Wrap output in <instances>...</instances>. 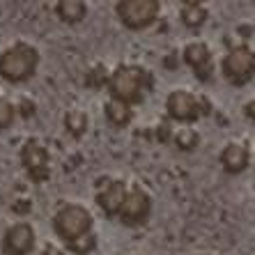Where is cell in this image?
<instances>
[{
    "label": "cell",
    "instance_id": "cell-1",
    "mask_svg": "<svg viewBox=\"0 0 255 255\" xmlns=\"http://www.w3.org/2000/svg\"><path fill=\"white\" fill-rule=\"evenodd\" d=\"M152 74L140 65H118L108 78V92L115 101H122L127 106L140 104L147 92H152Z\"/></svg>",
    "mask_w": 255,
    "mask_h": 255
},
{
    "label": "cell",
    "instance_id": "cell-2",
    "mask_svg": "<svg viewBox=\"0 0 255 255\" xmlns=\"http://www.w3.org/2000/svg\"><path fill=\"white\" fill-rule=\"evenodd\" d=\"M39 67V51L28 42H16L0 53V76L7 83H25Z\"/></svg>",
    "mask_w": 255,
    "mask_h": 255
},
{
    "label": "cell",
    "instance_id": "cell-3",
    "mask_svg": "<svg viewBox=\"0 0 255 255\" xmlns=\"http://www.w3.org/2000/svg\"><path fill=\"white\" fill-rule=\"evenodd\" d=\"M166 111L170 115V120H177V122H184L191 125L200 118H207L212 113V101L205 95H193L189 90H172L166 99Z\"/></svg>",
    "mask_w": 255,
    "mask_h": 255
},
{
    "label": "cell",
    "instance_id": "cell-4",
    "mask_svg": "<svg viewBox=\"0 0 255 255\" xmlns=\"http://www.w3.org/2000/svg\"><path fill=\"white\" fill-rule=\"evenodd\" d=\"M92 226H95L92 214H90L83 205H76V202L62 205L53 216V230L65 244L81 237V235L92 232Z\"/></svg>",
    "mask_w": 255,
    "mask_h": 255
},
{
    "label": "cell",
    "instance_id": "cell-5",
    "mask_svg": "<svg viewBox=\"0 0 255 255\" xmlns=\"http://www.w3.org/2000/svg\"><path fill=\"white\" fill-rule=\"evenodd\" d=\"M159 0H120L115 2V14L120 23L129 30H142L152 25L159 16Z\"/></svg>",
    "mask_w": 255,
    "mask_h": 255
},
{
    "label": "cell",
    "instance_id": "cell-6",
    "mask_svg": "<svg viewBox=\"0 0 255 255\" xmlns=\"http://www.w3.org/2000/svg\"><path fill=\"white\" fill-rule=\"evenodd\" d=\"M221 71L223 76L230 81L232 85H246L253 78V71H255V53L253 48L249 44H237L235 48H230L221 62Z\"/></svg>",
    "mask_w": 255,
    "mask_h": 255
},
{
    "label": "cell",
    "instance_id": "cell-7",
    "mask_svg": "<svg viewBox=\"0 0 255 255\" xmlns=\"http://www.w3.org/2000/svg\"><path fill=\"white\" fill-rule=\"evenodd\" d=\"M21 163L32 182H46L51 177V156L42 140L28 138L21 147Z\"/></svg>",
    "mask_w": 255,
    "mask_h": 255
},
{
    "label": "cell",
    "instance_id": "cell-8",
    "mask_svg": "<svg viewBox=\"0 0 255 255\" xmlns=\"http://www.w3.org/2000/svg\"><path fill=\"white\" fill-rule=\"evenodd\" d=\"M149 214H152V198H149V193L138 184L129 186L125 202H122V207H120L118 219L122 221L125 226L136 228V226H142V223L149 219Z\"/></svg>",
    "mask_w": 255,
    "mask_h": 255
},
{
    "label": "cell",
    "instance_id": "cell-9",
    "mask_svg": "<svg viewBox=\"0 0 255 255\" xmlns=\"http://www.w3.org/2000/svg\"><path fill=\"white\" fill-rule=\"evenodd\" d=\"M127 191H129V186L122 179H99L97 182V205L106 216L113 219L120 214V207H122V202L127 198Z\"/></svg>",
    "mask_w": 255,
    "mask_h": 255
},
{
    "label": "cell",
    "instance_id": "cell-10",
    "mask_svg": "<svg viewBox=\"0 0 255 255\" xmlns=\"http://www.w3.org/2000/svg\"><path fill=\"white\" fill-rule=\"evenodd\" d=\"M35 249V228L18 221L14 226L7 228L5 237H2V253L5 255H28Z\"/></svg>",
    "mask_w": 255,
    "mask_h": 255
},
{
    "label": "cell",
    "instance_id": "cell-11",
    "mask_svg": "<svg viewBox=\"0 0 255 255\" xmlns=\"http://www.w3.org/2000/svg\"><path fill=\"white\" fill-rule=\"evenodd\" d=\"M182 60L184 65H189L193 69L198 81H209L214 74V55L212 48L207 46L205 42H191L184 46L182 51Z\"/></svg>",
    "mask_w": 255,
    "mask_h": 255
},
{
    "label": "cell",
    "instance_id": "cell-12",
    "mask_svg": "<svg viewBox=\"0 0 255 255\" xmlns=\"http://www.w3.org/2000/svg\"><path fill=\"white\" fill-rule=\"evenodd\" d=\"M221 168L228 172V175H239L249 168L251 163V152L244 142H228L226 147L221 149L219 154Z\"/></svg>",
    "mask_w": 255,
    "mask_h": 255
},
{
    "label": "cell",
    "instance_id": "cell-13",
    "mask_svg": "<svg viewBox=\"0 0 255 255\" xmlns=\"http://www.w3.org/2000/svg\"><path fill=\"white\" fill-rule=\"evenodd\" d=\"M55 14L62 23H81L88 16V2H83V0H60V2H55Z\"/></svg>",
    "mask_w": 255,
    "mask_h": 255
},
{
    "label": "cell",
    "instance_id": "cell-14",
    "mask_svg": "<svg viewBox=\"0 0 255 255\" xmlns=\"http://www.w3.org/2000/svg\"><path fill=\"white\" fill-rule=\"evenodd\" d=\"M207 16H209V9H207V5H202V2L189 0V2H182V5H179V18H182V23L191 30L205 25Z\"/></svg>",
    "mask_w": 255,
    "mask_h": 255
},
{
    "label": "cell",
    "instance_id": "cell-15",
    "mask_svg": "<svg viewBox=\"0 0 255 255\" xmlns=\"http://www.w3.org/2000/svg\"><path fill=\"white\" fill-rule=\"evenodd\" d=\"M104 115H106L108 122H111L113 127H118V129L129 127L131 120H133V111H131V106L122 104V101H115V99H108L106 104H104Z\"/></svg>",
    "mask_w": 255,
    "mask_h": 255
},
{
    "label": "cell",
    "instance_id": "cell-16",
    "mask_svg": "<svg viewBox=\"0 0 255 255\" xmlns=\"http://www.w3.org/2000/svg\"><path fill=\"white\" fill-rule=\"evenodd\" d=\"M65 127H67V133L74 138H81L85 136V131H88V115L81 111V108H71L69 113L65 115Z\"/></svg>",
    "mask_w": 255,
    "mask_h": 255
},
{
    "label": "cell",
    "instance_id": "cell-17",
    "mask_svg": "<svg viewBox=\"0 0 255 255\" xmlns=\"http://www.w3.org/2000/svg\"><path fill=\"white\" fill-rule=\"evenodd\" d=\"M172 142L177 145V149L182 152H191V149H196L200 145V133H198L193 127H182L179 131L172 133Z\"/></svg>",
    "mask_w": 255,
    "mask_h": 255
},
{
    "label": "cell",
    "instance_id": "cell-18",
    "mask_svg": "<svg viewBox=\"0 0 255 255\" xmlns=\"http://www.w3.org/2000/svg\"><path fill=\"white\" fill-rule=\"evenodd\" d=\"M108 78H111V71L106 69V65H101V62L92 65L88 71H85V85H88V88H92V90L106 88Z\"/></svg>",
    "mask_w": 255,
    "mask_h": 255
},
{
    "label": "cell",
    "instance_id": "cell-19",
    "mask_svg": "<svg viewBox=\"0 0 255 255\" xmlns=\"http://www.w3.org/2000/svg\"><path fill=\"white\" fill-rule=\"evenodd\" d=\"M97 249V235L95 232H88V235H81V237L67 242V251H71L74 255H90Z\"/></svg>",
    "mask_w": 255,
    "mask_h": 255
},
{
    "label": "cell",
    "instance_id": "cell-20",
    "mask_svg": "<svg viewBox=\"0 0 255 255\" xmlns=\"http://www.w3.org/2000/svg\"><path fill=\"white\" fill-rule=\"evenodd\" d=\"M14 118H16V106H14L9 99L0 97V129H7V127H12Z\"/></svg>",
    "mask_w": 255,
    "mask_h": 255
},
{
    "label": "cell",
    "instance_id": "cell-21",
    "mask_svg": "<svg viewBox=\"0 0 255 255\" xmlns=\"http://www.w3.org/2000/svg\"><path fill=\"white\" fill-rule=\"evenodd\" d=\"M16 111H18V115H21V118H32V115H35V111H37V106H35V101H32V99L21 97V99H18Z\"/></svg>",
    "mask_w": 255,
    "mask_h": 255
},
{
    "label": "cell",
    "instance_id": "cell-22",
    "mask_svg": "<svg viewBox=\"0 0 255 255\" xmlns=\"http://www.w3.org/2000/svg\"><path fill=\"white\" fill-rule=\"evenodd\" d=\"M172 133H175L172 122H159V127H156V140L159 142H170Z\"/></svg>",
    "mask_w": 255,
    "mask_h": 255
},
{
    "label": "cell",
    "instance_id": "cell-23",
    "mask_svg": "<svg viewBox=\"0 0 255 255\" xmlns=\"http://www.w3.org/2000/svg\"><path fill=\"white\" fill-rule=\"evenodd\" d=\"M42 255H65V251L60 249V246H55V244H48Z\"/></svg>",
    "mask_w": 255,
    "mask_h": 255
},
{
    "label": "cell",
    "instance_id": "cell-24",
    "mask_svg": "<svg viewBox=\"0 0 255 255\" xmlns=\"http://www.w3.org/2000/svg\"><path fill=\"white\" fill-rule=\"evenodd\" d=\"M244 113H246V118H249V120H253V118H255V111H253V101H249V104L244 106Z\"/></svg>",
    "mask_w": 255,
    "mask_h": 255
}]
</instances>
